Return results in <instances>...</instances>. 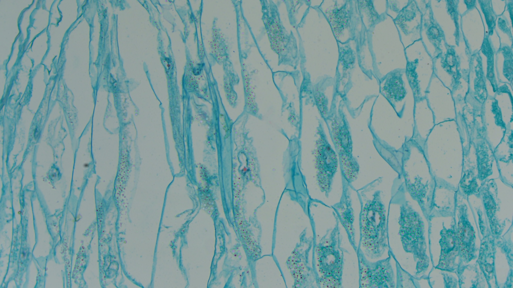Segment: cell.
<instances>
[{
  "label": "cell",
  "mask_w": 513,
  "mask_h": 288,
  "mask_svg": "<svg viewBox=\"0 0 513 288\" xmlns=\"http://www.w3.org/2000/svg\"><path fill=\"white\" fill-rule=\"evenodd\" d=\"M21 214V212H20V211L18 212V214Z\"/></svg>",
  "instance_id": "5bb4252c"
},
{
  "label": "cell",
  "mask_w": 513,
  "mask_h": 288,
  "mask_svg": "<svg viewBox=\"0 0 513 288\" xmlns=\"http://www.w3.org/2000/svg\"><path fill=\"white\" fill-rule=\"evenodd\" d=\"M477 151V161L478 168V178L483 180L492 173L491 164L490 162L487 152L482 145L480 146Z\"/></svg>",
  "instance_id": "7c38bea8"
},
{
  "label": "cell",
  "mask_w": 513,
  "mask_h": 288,
  "mask_svg": "<svg viewBox=\"0 0 513 288\" xmlns=\"http://www.w3.org/2000/svg\"><path fill=\"white\" fill-rule=\"evenodd\" d=\"M332 208L334 210L333 212L337 215L340 223L345 228L349 240L356 253L358 248L355 242L354 210L352 207L349 184L343 176V190L340 201L332 206Z\"/></svg>",
  "instance_id": "ba28073f"
},
{
  "label": "cell",
  "mask_w": 513,
  "mask_h": 288,
  "mask_svg": "<svg viewBox=\"0 0 513 288\" xmlns=\"http://www.w3.org/2000/svg\"><path fill=\"white\" fill-rule=\"evenodd\" d=\"M439 241L441 254L436 268L447 272H454L457 267L455 260L459 254L456 232L453 228H443L440 232Z\"/></svg>",
  "instance_id": "9c48e42d"
},
{
  "label": "cell",
  "mask_w": 513,
  "mask_h": 288,
  "mask_svg": "<svg viewBox=\"0 0 513 288\" xmlns=\"http://www.w3.org/2000/svg\"><path fill=\"white\" fill-rule=\"evenodd\" d=\"M460 187L463 192L468 194H471L477 191L478 187L476 176L472 171L467 170L464 174L460 182Z\"/></svg>",
  "instance_id": "4fadbf2b"
},
{
  "label": "cell",
  "mask_w": 513,
  "mask_h": 288,
  "mask_svg": "<svg viewBox=\"0 0 513 288\" xmlns=\"http://www.w3.org/2000/svg\"><path fill=\"white\" fill-rule=\"evenodd\" d=\"M398 223L403 248L406 252L412 254L415 259H418L416 269L418 273L420 272L427 268L429 262L425 254L423 222L419 214L406 202L400 206Z\"/></svg>",
  "instance_id": "3957f363"
},
{
  "label": "cell",
  "mask_w": 513,
  "mask_h": 288,
  "mask_svg": "<svg viewBox=\"0 0 513 288\" xmlns=\"http://www.w3.org/2000/svg\"><path fill=\"white\" fill-rule=\"evenodd\" d=\"M458 222L456 230L459 255L465 262L476 258L475 235L473 228L468 219L465 205L459 208Z\"/></svg>",
  "instance_id": "52a82bcc"
},
{
  "label": "cell",
  "mask_w": 513,
  "mask_h": 288,
  "mask_svg": "<svg viewBox=\"0 0 513 288\" xmlns=\"http://www.w3.org/2000/svg\"><path fill=\"white\" fill-rule=\"evenodd\" d=\"M478 262L485 275H487L486 278H492L494 272V247L488 238L482 243Z\"/></svg>",
  "instance_id": "8fae6325"
},
{
  "label": "cell",
  "mask_w": 513,
  "mask_h": 288,
  "mask_svg": "<svg viewBox=\"0 0 513 288\" xmlns=\"http://www.w3.org/2000/svg\"><path fill=\"white\" fill-rule=\"evenodd\" d=\"M380 191H376L361 208L359 216L360 244L371 259L380 258L389 249L386 209Z\"/></svg>",
  "instance_id": "6da1fadb"
},
{
  "label": "cell",
  "mask_w": 513,
  "mask_h": 288,
  "mask_svg": "<svg viewBox=\"0 0 513 288\" xmlns=\"http://www.w3.org/2000/svg\"><path fill=\"white\" fill-rule=\"evenodd\" d=\"M318 129L319 138L317 142V180L321 191L328 197L332 190L338 160L336 152L328 141L321 123Z\"/></svg>",
  "instance_id": "8992f818"
},
{
  "label": "cell",
  "mask_w": 513,
  "mask_h": 288,
  "mask_svg": "<svg viewBox=\"0 0 513 288\" xmlns=\"http://www.w3.org/2000/svg\"><path fill=\"white\" fill-rule=\"evenodd\" d=\"M333 214L335 219L334 227L327 230L316 246L321 288H342L344 254L347 250L341 246L339 220L334 212Z\"/></svg>",
  "instance_id": "7a4b0ae2"
},
{
  "label": "cell",
  "mask_w": 513,
  "mask_h": 288,
  "mask_svg": "<svg viewBox=\"0 0 513 288\" xmlns=\"http://www.w3.org/2000/svg\"><path fill=\"white\" fill-rule=\"evenodd\" d=\"M358 260L359 286L365 288H394L396 287L391 256L372 262L367 259L359 246L356 252Z\"/></svg>",
  "instance_id": "277c9868"
},
{
  "label": "cell",
  "mask_w": 513,
  "mask_h": 288,
  "mask_svg": "<svg viewBox=\"0 0 513 288\" xmlns=\"http://www.w3.org/2000/svg\"><path fill=\"white\" fill-rule=\"evenodd\" d=\"M334 144L342 166V176L349 184L354 181L358 174L359 166L352 154V141L349 124L343 115L336 116L331 122Z\"/></svg>",
  "instance_id": "5b68a950"
},
{
  "label": "cell",
  "mask_w": 513,
  "mask_h": 288,
  "mask_svg": "<svg viewBox=\"0 0 513 288\" xmlns=\"http://www.w3.org/2000/svg\"><path fill=\"white\" fill-rule=\"evenodd\" d=\"M383 91L389 100L394 102L401 100L406 94L401 76L397 72L388 74Z\"/></svg>",
  "instance_id": "30bf717a"
}]
</instances>
